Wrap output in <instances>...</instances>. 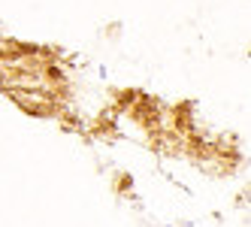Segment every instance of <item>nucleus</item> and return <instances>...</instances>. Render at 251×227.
<instances>
[{
  "label": "nucleus",
  "mask_w": 251,
  "mask_h": 227,
  "mask_svg": "<svg viewBox=\"0 0 251 227\" xmlns=\"http://www.w3.org/2000/svg\"><path fill=\"white\" fill-rule=\"evenodd\" d=\"M9 94L22 109L33 112V115H51V109H55V97L46 91H9Z\"/></svg>",
  "instance_id": "1"
}]
</instances>
